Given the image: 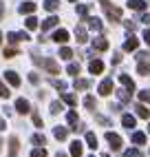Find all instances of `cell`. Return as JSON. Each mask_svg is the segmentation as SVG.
I'll return each mask as SVG.
<instances>
[{
	"instance_id": "cell-19",
	"label": "cell",
	"mask_w": 150,
	"mask_h": 157,
	"mask_svg": "<svg viewBox=\"0 0 150 157\" xmlns=\"http://www.w3.org/2000/svg\"><path fill=\"white\" fill-rule=\"evenodd\" d=\"M60 98H62L64 102H66L69 106H75V104H77V98L71 95V93H66V91H62V93H60Z\"/></svg>"
},
{
	"instance_id": "cell-49",
	"label": "cell",
	"mask_w": 150,
	"mask_h": 157,
	"mask_svg": "<svg viewBox=\"0 0 150 157\" xmlns=\"http://www.w3.org/2000/svg\"><path fill=\"white\" fill-rule=\"evenodd\" d=\"M2 16H5V2L0 0V20H2Z\"/></svg>"
},
{
	"instance_id": "cell-18",
	"label": "cell",
	"mask_w": 150,
	"mask_h": 157,
	"mask_svg": "<svg viewBox=\"0 0 150 157\" xmlns=\"http://www.w3.org/2000/svg\"><path fill=\"white\" fill-rule=\"evenodd\" d=\"M137 71L141 73V75H148V73H150V60H139Z\"/></svg>"
},
{
	"instance_id": "cell-30",
	"label": "cell",
	"mask_w": 150,
	"mask_h": 157,
	"mask_svg": "<svg viewBox=\"0 0 150 157\" xmlns=\"http://www.w3.org/2000/svg\"><path fill=\"white\" fill-rule=\"evenodd\" d=\"M60 58H62V60H71V58H73V51H71L69 47H62V49H60Z\"/></svg>"
},
{
	"instance_id": "cell-1",
	"label": "cell",
	"mask_w": 150,
	"mask_h": 157,
	"mask_svg": "<svg viewBox=\"0 0 150 157\" xmlns=\"http://www.w3.org/2000/svg\"><path fill=\"white\" fill-rule=\"evenodd\" d=\"M31 56H33V62H36V64H40L44 71H49L51 75H58V73H60V64H58V62L53 60V58H44V60H40L36 53H31Z\"/></svg>"
},
{
	"instance_id": "cell-3",
	"label": "cell",
	"mask_w": 150,
	"mask_h": 157,
	"mask_svg": "<svg viewBox=\"0 0 150 157\" xmlns=\"http://www.w3.org/2000/svg\"><path fill=\"white\" fill-rule=\"evenodd\" d=\"M7 40L11 44H16V42H27V40H31V36L27 33V31H11V33L7 36Z\"/></svg>"
},
{
	"instance_id": "cell-14",
	"label": "cell",
	"mask_w": 150,
	"mask_h": 157,
	"mask_svg": "<svg viewBox=\"0 0 150 157\" xmlns=\"http://www.w3.org/2000/svg\"><path fill=\"white\" fill-rule=\"evenodd\" d=\"M88 71H91V73H95V75H97V73H102V71H104V62H102V60H91Z\"/></svg>"
},
{
	"instance_id": "cell-5",
	"label": "cell",
	"mask_w": 150,
	"mask_h": 157,
	"mask_svg": "<svg viewBox=\"0 0 150 157\" xmlns=\"http://www.w3.org/2000/svg\"><path fill=\"white\" fill-rule=\"evenodd\" d=\"M31 111V104L24 100V98H18L16 100V113H20V115H27Z\"/></svg>"
},
{
	"instance_id": "cell-20",
	"label": "cell",
	"mask_w": 150,
	"mask_h": 157,
	"mask_svg": "<svg viewBox=\"0 0 150 157\" xmlns=\"http://www.w3.org/2000/svg\"><path fill=\"white\" fill-rule=\"evenodd\" d=\"M133 144H137V146L146 144V133H141V131H135V133H133Z\"/></svg>"
},
{
	"instance_id": "cell-40",
	"label": "cell",
	"mask_w": 150,
	"mask_h": 157,
	"mask_svg": "<svg viewBox=\"0 0 150 157\" xmlns=\"http://www.w3.org/2000/svg\"><path fill=\"white\" fill-rule=\"evenodd\" d=\"M139 100H141V102H150V89L139 91Z\"/></svg>"
},
{
	"instance_id": "cell-44",
	"label": "cell",
	"mask_w": 150,
	"mask_h": 157,
	"mask_svg": "<svg viewBox=\"0 0 150 157\" xmlns=\"http://www.w3.org/2000/svg\"><path fill=\"white\" fill-rule=\"evenodd\" d=\"M53 86H55V89H60V91H64V89H66V82H62V80H55V82H53Z\"/></svg>"
},
{
	"instance_id": "cell-35",
	"label": "cell",
	"mask_w": 150,
	"mask_h": 157,
	"mask_svg": "<svg viewBox=\"0 0 150 157\" xmlns=\"http://www.w3.org/2000/svg\"><path fill=\"white\" fill-rule=\"evenodd\" d=\"M84 106H86V109H95V98L93 95H86V98H84Z\"/></svg>"
},
{
	"instance_id": "cell-38",
	"label": "cell",
	"mask_w": 150,
	"mask_h": 157,
	"mask_svg": "<svg viewBox=\"0 0 150 157\" xmlns=\"http://www.w3.org/2000/svg\"><path fill=\"white\" fill-rule=\"evenodd\" d=\"M77 13H80L82 18H86V16H88V5H77Z\"/></svg>"
},
{
	"instance_id": "cell-17",
	"label": "cell",
	"mask_w": 150,
	"mask_h": 157,
	"mask_svg": "<svg viewBox=\"0 0 150 157\" xmlns=\"http://www.w3.org/2000/svg\"><path fill=\"white\" fill-rule=\"evenodd\" d=\"M119 82H122V84L128 89V91H135V82L130 80V75H126V73H122V75H119Z\"/></svg>"
},
{
	"instance_id": "cell-10",
	"label": "cell",
	"mask_w": 150,
	"mask_h": 157,
	"mask_svg": "<svg viewBox=\"0 0 150 157\" xmlns=\"http://www.w3.org/2000/svg\"><path fill=\"white\" fill-rule=\"evenodd\" d=\"M82 153H84V148H82V142H80V140L71 142V157H82Z\"/></svg>"
},
{
	"instance_id": "cell-29",
	"label": "cell",
	"mask_w": 150,
	"mask_h": 157,
	"mask_svg": "<svg viewBox=\"0 0 150 157\" xmlns=\"http://www.w3.org/2000/svg\"><path fill=\"white\" fill-rule=\"evenodd\" d=\"M117 95H119V100L126 104V102H130V95H133V91H128V89H126V91H117Z\"/></svg>"
},
{
	"instance_id": "cell-45",
	"label": "cell",
	"mask_w": 150,
	"mask_h": 157,
	"mask_svg": "<svg viewBox=\"0 0 150 157\" xmlns=\"http://www.w3.org/2000/svg\"><path fill=\"white\" fill-rule=\"evenodd\" d=\"M95 120H97L99 124H104V126H111V120H108V117H102V115H97Z\"/></svg>"
},
{
	"instance_id": "cell-31",
	"label": "cell",
	"mask_w": 150,
	"mask_h": 157,
	"mask_svg": "<svg viewBox=\"0 0 150 157\" xmlns=\"http://www.w3.org/2000/svg\"><path fill=\"white\" fill-rule=\"evenodd\" d=\"M31 157H47V148L44 146H38V148L31 151Z\"/></svg>"
},
{
	"instance_id": "cell-55",
	"label": "cell",
	"mask_w": 150,
	"mask_h": 157,
	"mask_svg": "<svg viewBox=\"0 0 150 157\" xmlns=\"http://www.w3.org/2000/svg\"><path fill=\"white\" fill-rule=\"evenodd\" d=\"M0 148H2V140H0Z\"/></svg>"
},
{
	"instance_id": "cell-42",
	"label": "cell",
	"mask_w": 150,
	"mask_h": 157,
	"mask_svg": "<svg viewBox=\"0 0 150 157\" xmlns=\"http://www.w3.org/2000/svg\"><path fill=\"white\" fill-rule=\"evenodd\" d=\"M33 124H36L38 128H42V117H40V113H38V111H33Z\"/></svg>"
},
{
	"instance_id": "cell-51",
	"label": "cell",
	"mask_w": 150,
	"mask_h": 157,
	"mask_svg": "<svg viewBox=\"0 0 150 157\" xmlns=\"http://www.w3.org/2000/svg\"><path fill=\"white\" fill-rule=\"evenodd\" d=\"M141 20H144V22H146V25H150V13H146V16H144Z\"/></svg>"
},
{
	"instance_id": "cell-12",
	"label": "cell",
	"mask_w": 150,
	"mask_h": 157,
	"mask_svg": "<svg viewBox=\"0 0 150 157\" xmlns=\"http://www.w3.org/2000/svg\"><path fill=\"white\" fill-rule=\"evenodd\" d=\"M93 49L95 51H106V49H108V40H106V38H95L93 40Z\"/></svg>"
},
{
	"instance_id": "cell-8",
	"label": "cell",
	"mask_w": 150,
	"mask_h": 157,
	"mask_svg": "<svg viewBox=\"0 0 150 157\" xmlns=\"http://www.w3.org/2000/svg\"><path fill=\"white\" fill-rule=\"evenodd\" d=\"M53 40H55L58 44H64V42L69 40V31H66V29H58L55 33H53Z\"/></svg>"
},
{
	"instance_id": "cell-15",
	"label": "cell",
	"mask_w": 150,
	"mask_h": 157,
	"mask_svg": "<svg viewBox=\"0 0 150 157\" xmlns=\"http://www.w3.org/2000/svg\"><path fill=\"white\" fill-rule=\"evenodd\" d=\"M75 38H77L80 44L86 42V29H84V25H77V27H75Z\"/></svg>"
},
{
	"instance_id": "cell-16",
	"label": "cell",
	"mask_w": 150,
	"mask_h": 157,
	"mask_svg": "<svg viewBox=\"0 0 150 157\" xmlns=\"http://www.w3.org/2000/svg\"><path fill=\"white\" fill-rule=\"evenodd\" d=\"M128 7L135 9V11H144V9L148 7V2L146 0H128Z\"/></svg>"
},
{
	"instance_id": "cell-54",
	"label": "cell",
	"mask_w": 150,
	"mask_h": 157,
	"mask_svg": "<svg viewBox=\"0 0 150 157\" xmlns=\"http://www.w3.org/2000/svg\"><path fill=\"white\" fill-rule=\"evenodd\" d=\"M69 2H77V0H69Z\"/></svg>"
},
{
	"instance_id": "cell-21",
	"label": "cell",
	"mask_w": 150,
	"mask_h": 157,
	"mask_svg": "<svg viewBox=\"0 0 150 157\" xmlns=\"http://www.w3.org/2000/svg\"><path fill=\"white\" fill-rule=\"evenodd\" d=\"M137 44H139V40L130 36V38H128L126 42H124V51H135V49H137Z\"/></svg>"
},
{
	"instance_id": "cell-28",
	"label": "cell",
	"mask_w": 150,
	"mask_h": 157,
	"mask_svg": "<svg viewBox=\"0 0 150 157\" xmlns=\"http://www.w3.org/2000/svg\"><path fill=\"white\" fill-rule=\"evenodd\" d=\"M60 7V0H44V9L47 11H55Z\"/></svg>"
},
{
	"instance_id": "cell-52",
	"label": "cell",
	"mask_w": 150,
	"mask_h": 157,
	"mask_svg": "<svg viewBox=\"0 0 150 157\" xmlns=\"http://www.w3.org/2000/svg\"><path fill=\"white\" fill-rule=\"evenodd\" d=\"M55 157H69V155H66V153H58Z\"/></svg>"
},
{
	"instance_id": "cell-2",
	"label": "cell",
	"mask_w": 150,
	"mask_h": 157,
	"mask_svg": "<svg viewBox=\"0 0 150 157\" xmlns=\"http://www.w3.org/2000/svg\"><path fill=\"white\" fill-rule=\"evenodd\" d=\"M99 5H102V9H104V11H106L108 20H113V22H119V20H122V9H119V7L111 5L108 0H99Z\"/></svg>"
},
{
	"instance_id": "cell-26",
	"label": "cell",
	"mask_w": 150,
	"mask_h": 157,
	"mask_svg": "<svg viewBox=\"0 0 150 157\" xmlns=\"http://www.w3.org/2000/svg\"><path fill=\"white\" fill-rule=\"evenodd\" d=\"M86 144H88V148H93V151L97 148V137H95V133H91V131L86 133Z\"/></svg>"
},
{
	"instance_id": "cell-13",
	"label": "cell",
	"mask_w": 150,
	"mask_h": 157,
	"mask_svg": "<svg viewBox=\"0 0 150 157\" xmlns=\"http://www.w3.org/2000/svg\"><path fill=\"white\" fill-rule=\"evenodd\" d=\"M58 22H60V18H58V16H49V18L44 20V22H42V31H49V29H53Z\"/></svg>"
},
{
	"instance_id": "cell-34",
	"label": "cell",
	"mask_w": 150,
	"mask_h": 157,
	"mask_svg": "<svg viewBox=\"0 0 150 157\" xmlns=\"http://www.w3.org/2000/svg\"><path fill=\"white\" fill-rule=\"evenodd\" d=\"M24 25H27V29H36V27H38V18H36V16H29Z\"/></svg>"
},
{
	"instance_id": "cell-36",
	"label": "cell",
	"mask_w": 150,
	"mask_h": 157,
	"mask_svg": "<svg viewBox=\"0 0 150 157\" xmlns=\"http://www.w3.org/2000/svg\"><path fill=\"white\" fill-rule=\"evenodd\" d=\"M16 56H20V51H18V49H13V47L5 49V58H16Z\"/></svg>"
},
{
	"instance_id": "cell-22",
	"label": "cell",
	"mask_w": 150,
	"mask_h": 157,
	"mask_svg": "<svg viewBox=\"0 0 150 157\" xmlns=\"http://www.w3.org/2000/svg\"><path fill=\"white\" fill-rule=\"evenodd\" d=\"M122 124H124L126 128H135V124H137V122H135L133 115H128V113H126V115H122Z\"/></svg>"
},
{
	"instance_id": "cell-58",
	"label": "cell",
	"mask_w": 150,
	"mask_h": 157,
	"mask_svg": "<svg viewBox=\"0 0 150 157\" xmlns=\"http://www.w3.org/2000/svg\"><path fill=\"white\" fill-rule=\"evenodd\" d=\"M88 157H93V155H88Z\"/></svg>"
},
{
	"instance_id": "cell-23",
	"label": "cell",
	"mask_w": 150,
	"mask_h": 157,
	"mask_svg": "<svg viewBox=\"0 0 150 157\" xmlns=\"http://www.w3.org/2000/svg\"><path fill=\"white\" fill-rule=\"evenodd\" d=\"M135 111H137V115H139L141 120H148V117H150V111L144 106V104H137V106H135Z\"/></svg>"
},
{
	"instance_id": "cell-39",
	"label": "cell",
	"mask_w": 150,
	"mask_h": 157,
	"mask_svg": "<svg viewBox=\"0 0 150 157\" xmlns=\"http://www.w3.org/2000/svg\"><path fill=\"white\" fill-rule=\"evenodd\" d=\"M60 111H62V102H51V113L58 115Z\"/></svg>"
},
{
	"instance_id": "cell-6",
	"label": "cell",
	"mask_w": 150,
	"mask_h": 157,
	"mask_svg": "<svg viewBox=\"0 0 150 157\" xmlns=\"http://www.w3.org/2000/svg\"><path fill=\"white\" fill-rule=\"evenodd\" d=\"M18 151H20V142L18 137H9V157H18Z\"/></svg>"
},
{
	"instance_id": "cell-43",
	"label": "cell",
	"mask_w": 150,
	"mask_h": 157,
	"mask_svg": "<svg viewBox=\"0 0 150 157\" xmlns=\"http://www.w3.org/2000/svg\"><path fill=\"white\" fill-rule=\"evenodd\" d=\"M29 82H31V84H38V82H40V75H38V73H29Z\"/></svg>"
},
{
	"instance_id": "cell-48",
	"label": "cell",
	"mask_w": 150,
	"mask_h": 157,
	"mask_svg": "<svg viewBox=\"0 0 150 157\" xmlns=\"http://www.w3.org/2000/svg\"><path fill=\"white\" fill-rule=\"evenodd\" d=\"M124 25H126V29H130V31L135 29V22H130V20H126V22H124Z\"/></svg>"
},
{
	"instance_id": "cell-25",
	"label": "cell",
	"mask_w": 150,
	"mask_h": 157,
	"mask_svg": "<svg viewBox=\"0 0 150 157\" xmlns=\"http://www.w3.org/2000/svg\"><path fill=\"white\" fill-rule=\"evenodd\" d=\"M75 89H77V91H84V89H91V80H75V84H73Z\"/></svg>"
},
{
	"instance_id": "cell-37",
	"label": "cell",
	"mask_w": 150,
	"mask_h": 157,
	"mask_svg": "<svg viewBox=\"0 0 150 157\" xmlns=\"http://www.w3.org/2000/svg\"><path fill=\"white\" fill-rule=\"evenodd\" d=\"M66 71H69V75H77V73H80V64H75V62H71Z\"/></svg>"
},
{
	"instance_id": "cell-41",
	"label": "cell",
	"mask_w": 150,
	"mask_h": 157,
	"mask_svg": "<svg viewBox=\"0 0 150 157\" xmlns=\"http://www.w3.org/2000/svg\"><path fill=\"white\" fill-rule=\"evenodd\" d=\"M9 95H11V91H9L2 82H0V98H9Z\"/></svg>"
},
{
	"instance_id": "cell-46",
	"label": "cell",
	"mask_w": 150,
	"mask_h": 157,
	"mask_svg": "<svg viewBox=\"0 0 150 157\" xmlns=\"http://www.w3.org/2000/svg\"><path fill=\"white\" fill-rule=\"evenodd\" d=\"M144 42L150 47V29H146V31H144Z\"/></svg>"
},
{
	"instance_id": "cell-7",
	"label": "cell",
	"mask_w": 150,
	"mask_h": 157,
	"mask_svg": "<svg viewBox=\"0 0 150 157\" xmlns=\"http://www.w3.org/2000/svg\"><path fill=\"white\" fill-rule=\"evenodd\" d=\"M111 93H113V80L106 78L102 84H99V95H111Z\"/></svg>"
},
{
	"instance_id": "cell-50",
	"label": "cell",
	"mask_w": 150,
	"mask_h": 157,
	"mask_svg": "<svg viewBox=\"0 0 150 157\" xmlns=\"http://www.w3.org/2000/svg\"><path fill=\"white\" fill-rule=\"evenodd\" d=\"M5 128H7V122H5L2 117H0V131H5Z\"/></svg>"
},
{
	"instance_id": "cell-27",
	"label": "cell",
	"mask_w": 150,
	"mask_h": 157,
	"mask_svg": "<svg viewBox=\"0 0 150 157\" xmlns=\"http://www.w3.org/2000/svg\"><path fill=\"white\" fill-rule=\"evenodd\" d=\"M31 142L38 144V146H44V144H47V137H44L42 133H36V135H31Z\"/></svg>"
},
{
	"instance_id": "cell-53",
	"label": "cell",
	"mask_w": 150,
	"mask_h": 157,
	"mask_svg": "<svg viewBox=\"0 0 150 157\" xmlns=\"http://www.w3.org/2000/svg\"><path fill=\"white\" fill-rule=\"evenodd\" d=\"M0 44H2V33H0Z\"/></svg>"
},
{
	"instance_id": "cell-24",
	"label": "cell",
	"mask_w": 150,
	"mask_h": 157,
	"mask_svg": "<svg viewBox=\"0 0 150 157\" xmlns=\"http://www.w3.org/2000/svg\"><path fill=\"white\" fill-rule=\"evenodd\" d=\"M53 135H55V140H66L69 131L64 128V126H55V128H53Z\"/></svg>"
},
{
	"instance_id": "cell-11",
	"label": "cell",
	"mask_w": 150,
	"mask_h": 157,
	"mask_svg": "<svg viewBox=\"0 0 150 157\" xmlns=\"http://www.w3.org/2000/svg\"><path fill=\"white\" fill-rule=\"evenodd\" d=\"M36 9H38V7H36V2H29V0H27V2H22V5L18 7V11H20V13H29V16H31V13L36 11Z\"/></svg>"
},
{
	"instance_id": "cell-56",
	"label": "cell",
	"mask_w": 150,
	"mask_h": 157,
	"mask_svg": "<svg viewBox=\"0 0 150 157\" xmlns=\"http://www.w3.org/2000/svg\"><path fill=\"white\" fill-rule=\"evenodd\" d=\"M148 133H150V124H148Z\"/></svg>"
},
{
	"instance_id": "cell-47",
	"label": "cell",
	"mask_w": 150,
	"mask_h": 157,
	"mask_svg": "<svg viewBox=\"0 0 150 157\" xmlns=\"http://www.w3.org/2000/svg\"><path fill=\"white\" fill-rule=\"evenodd\" d=\"M124 157H137V148H130V151H126Z\"/></svg>"
},
{
	"instance_id": "cell-33",
	"label": "cell",
	"mask_w": 150,
	"mask_h": 157,
	"mask_svg": "<svg viewBox=\"0 0 150 157\" xmlns=\"http://www.w3.org/2000/svg\"><path fill=\"white\" fill-rule=\"evenodd\" d=\"M66 120H69V124H71V128L77 124V113L75 111H69V115H66Z\"/></svg>"
},
{
	"instance_id": "cell-32",
	"label": "cell",
	"mask_w": 150,
	"mask_h": 157,
	"mask_svg": "<svg viewBox=\"0 0 150 157\" xmlns=\"http://www.w3.org/2000/svg\"><path fill=\"white\" fill-rule=\"evenodd\" d=\"M88 27L95 29V31H102V22H99L97 18H88Z\"/></svg>"
},
{
	"instance_id": "cell-9",
	"label": "cell",
	"mask_w": 150,
	"mask_h": 157,
	"mask_svg": "<svg viewBox=\"0 0 150 157\" xmlns=\"http://www.w3.org/2000/svg\"><path fill=\"white\" fill-rule=\"evenodd\" d=\"M5 80H7L11 86H20V75H18L16 71H7V73H5Z\"/></svg>"
},
{
	"instance_id": "cell-57",
	"label": "cell",
	"mask_w": 150,
	"mask_h": 157,
	"mask_svg": "<svg viewBox=\"0 0 150 157\" xmlns=\"http://www.w3.org/2000/svg\"><path fill=\"white\" fill-rule=\"evenodd\" d=\"M104 157H111V155H104Z\"/></svg>"
},
{
	"instance_id": "cell-4",
	"label": "cell",
	"mask_w": 150,
	"mask_h": 157,
	"mask_svg": "<svg viewBox=\"0 0 150 157\" xmlns=\"http://www.w3.org/2000/svg\"><path fill=\"white\" fill-rule=\"evenodd\" d=\"M106 140H108V144H111L113 151H122V144H124V142H122V137H119L117 133H111V131H108V133H106Z\"/></svg>"
}]
</instances>
